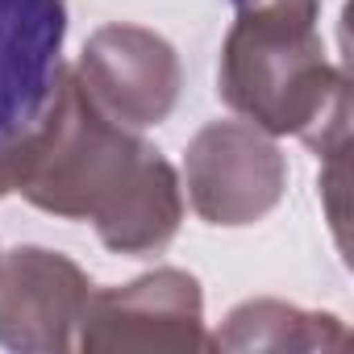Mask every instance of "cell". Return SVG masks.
I'll use <instances>...</instances> for the list:
<instances>
[{"label":"cell","mask_w":354,"mask_h":354,"mask_svg":"<svg viewBox=\"0 0 354 354\" xmlns=\"http://www.w3.org/2000/svg\"><path fill=\"white\" fill-rule=\"evenodd\" d=\"M63 221H92L113 254H162L184 221V184L138 129L109 121L63 67L59 88L34 121V158L21 192Z\"/></svg>","instance_id":"cell-1"},{"label":"cell","mask_w":354,"mask_h":354,"mask_svg":"<svg viewBox=\"0 0 354 354\" xmlns=\"http://www.w3.org/2000/svg\"><path fill=\"white\" fill-rule=\"evenodd\" d=\"M217 96L271 138L292 133L321 158L346 150L350 80L325 55L317 5L234 0V26L217 63Z\"/></svg>","instance_id":"cell-2"},{"label":"cell","mask_w":354,"mask_h":354,"mask_svg":"<svg viewBox=\"0 0 354 354\" xmlns=\"http://www.w3.org/2000/svg\"><path fill=\"white\" fill-rule=\"evenodd\" d=\"M75 350H142V354H196L209 350L205 333V292L184 267H154L117 288H92Z\"/></svg>","instance_id":"cell-3"},{"label":"cell","mask_w":354,"mask_h":354,"mask_svg":"<svg viewBox=\"0 0 354 354\" xmlns=\"http://www.w3.org/2000/svg\"><path fill=\"white\" fill-rule=\"evenodd\" d=\"M283 188L288 158L250 121H209L184 150V192L209 225H254L283 201Z\"/></svg>","instance_id":"cell-4"},{"label":"cell","mask_w":354,"mask_h":354,"mask_svg":"<svg viewBox=\"0 0 354 354\" xmlns=\"http://www.w3.org/2000/svg\"><path fill=\"white\" fill-rule=\"evenodd\" d=\"M84 96L125 129L162 125L184 92V67L175 46L133 21H109L88 42L71 67Z\"/></svg>","instance_id":"cell-5"},{"label":"cell","mask_w":354,"mask_h":354,"mask_svg":"<svg viewBox=\"0 0 354 354\" xmlns=\"http://www.w3.org/2000/svg\"><path fill=\"white\" fill-rule=\"evenodd\" d=\"M88 292V271L59 250H0V346L17 354L75 350Z\"/></svg>","instance_id":"cell-6"},{"label":"cell","mask_w":354,"mask_h":354,"mask_svg":"<svg viewBox=\"0 0 354 354\" xmlns=\"http://www.w3.org/2000/svg\"><path fill=\"white\" fill-rule=\"evenodd\" d=\"M67 0H0V146L21 138L63 75Z\"/></svg>","instance_id":"cell-7"},{"label":"cell","mask_w":354,"mask_h":354,"mask_svg":"<svg viewBox=\"0 0 354 354\" xmlns=\"http://www.w3.org/2000/svg\"><path fill=\"white\" fill-rule=\"evenodd\" d=\"M350 329L337 313L300 308L275 296H254L230 308L209 350H346Z\"/></svg>","instance_id":"cell-8"},{"label":"cell","mask_w":354,"mask_h":354,"mask_svg":"<svg viewBox=\"0 0 354 354\" xmlns=\"http://www.w3.org/2000/svg\"><path fill=\"white\" fill-rule=\"evenodd\" d=\"M300 5H321V0H300Z\"/></svg>","instance_id":"cell-9"}]
</instances>
